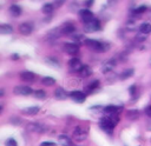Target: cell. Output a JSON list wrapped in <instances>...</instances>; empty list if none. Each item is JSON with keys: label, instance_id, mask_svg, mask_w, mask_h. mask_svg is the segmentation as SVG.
<instances>
[{"label": "cell", "instance_id": "cell-1", "mask_svg": "<svg viewBox=\"0 0 151 146\" xmlns=\"http://www.w3.org/2000/svg\"><path fill=\"white\" fill-rule=\"evenodd\" d=\"M118 122H119L118 115H107V117H104V118L100 119V121H99V127H100L103 131H105V132H107V133H111Z\"/></svg>", "mask_w": 151, "mask_h": 146}, {"label": "cell", "instance_id": "cell-2", "mask_svg": "<svg viewBox=\"0 0 151 146\" xmlns=\"http://www.w3.org/2000/svg\"><path fill=\"white\" fill-rule=\"evenodd\" d=\"M85 45L86 47H88L91 51H94V52H107L110 49L109 42H103L94 39H86Z\"/></svg>", "mask_w": 151, "mask_h": 146}, {"label": "cell", "instance_id": "cell-3", "mask_svg": "<svg viewBox=\"0 0 151 146\" xmlns=\"http://www.w3.org/2000/svg\"><path fill=\"white\" fill-rule=\"evenodd\" d=\"M86 137H87V131H86L85 128L80 127V126H77V127L74 128L73 133H72V138H73V140L77 141V142L84 141V140L86 139Z\"/></svg>", "mask_w": 151, "mask_h": 146}, {"label": "cell", "instance_id": "cell-4", "mask_svg": "<svg viewBox=\"0 0 151 146\" xmlns=\"http://www.w3.org/2000/svg\"><path fill=\"white\" fill-rule=\"evenodd\" d=\"M78 15H79L80 20L84 22V25L87 24V22H90V21H92V20H94V15H93V13H92L90 9H87V8H83V9H80L79 13H78Z\"/></svg>", "mask_w": 151, "mask_h": 146}, {"label": "cell", "instance_id": "cell-5", "mask_svg": "<svg viewBox=\"0 0 151 146\" xmlns=\"http://www.w3.org/2000/svg\"><path fill=\"white\" fill-rule=\"evenodd\" d=\"M33 92L34 91L29 86H26V85H19V86H15L13 88V93L17 94V95H24V97H26V95L32 94Z\"/></svg>", "mask_w": 151, "mask_h": 146}, {"label": "cell", "instance_id": "cell-6", "mask_svg": "<svg viewBox=\"0 0 151 146\" xmlns=\"http://www.w3.org/2000/svg\"><path fill=\"white\" fill-rule=\"evenodd\" d=\"M83 64H81V61L79 60V59H77V58H72L70 61H68V69L72 72V73H79V71L83 68Z\"/></svg>", "mask_w": 151, "mask_h": 146}, {"label": "cell", "instance_id": "cell-7", "mask_svg": "<svg viewBox=\"0 0 151 146\" xmlns=\"http://www.w3.org/2000/svg\"><path fill=\"white\" fill-rule=\"evenodd\" d=\"M26 130L28 132H34V133H42L46 131V127L41 124H38V122H29L27 124L26 126Z\"/></svg>", "mask_w": 151, "mask_h": 146}, {"label": "cell", "instance_id": "cell-8", "mask_svg": "<svg viewBox=\"0 0 151 146\" xmlns=\"http://www.w3.org/2000/svg\"><path fill=\"white\" fill-rule=\"evenodd\" d=\"M84 28H85V32H88V33H91V32H97V31L100 29V22H99V20L94 19V20H92V21L85 24V25H84Z\"/></svg>", "mask_w": 151, "mask_h": 146}, {"label": "cell", "instance_id": "cell-9", "mask_svg": "<svg viewBox=\"0 0 151 146\" xmlns=\"http://www.w3.org/2000/svg\"><path fill=\"white\" fill-rule=\"evenodd\" d=\"M64 51L70 55H76L79 52V45L74 42H66L64 44Z\"/></svg>", "mask_w": 151, "mask_h": 146}, {"label": "cell", "instance_id": "cell-10", "mask_svg": "<svg viewBox=\"0 0 151 146\" xmlns=\"http://www.w3.org/2000/svg\"><path fill=\"white\" fill-rule=\"evenodd\" d=\"M70 98H71L73 101L78 102V104H81V102L85 101L86 94H85L84 92H81V91H72V92L70 93Z\"/></svg>", "mask_w": 151, "mask_h": 146}, {"label": "cell", "instance_id": "cell-11", "mask_svg": "<svg viewBox=\"0 0 151 146\" xmlns=\"http://www.w3.org/2000/svg\"><path fill=\"white\" fill-rule=\"evenodd\" d=\"M114 67H116V61H114L113 59H110V60H106V61H104V62L101 64V66H100V72H101V73H109V72H111Z\"/></svg>", "mask_w": 151, "mask_h": 146}, {"label": "cell", "instance_id": "cell-12", "mask_svg": "<svg viewBox=\"0 0 151 146\" xmlns=\"http://www.w3.org/2000/svg\"><path fill=\"white\" fill-rule=\"evenodd\" d=\"M19 32L22 35H29L33 32V25L31 22H22L19 25Z\"/></svg>", "mask_w": 151, "mask_h": 146}, {"label": "cell", "instance_id": "cell-13", "mask_svg": "<svg viewBox=\"0 0 151 146\" xmlns=\"http://www.w3.org/2000/svg\"><path fill=\"white\" fill-rule=\"evenodd\" d=\"M19 77L25 82H33L35 80V74L31 71H22V72H20Z\"/></svg>", "mask_w": 151, "mask_h": 146}, {"label": "cell", "instance_id": "cell-14", "mask_svg": "<svg viewBox=\"0 0 151 146\" xmlns=\"http://www.w3.org/2000/svg\"><path fill=\"white\" fill-rule=\"evenodd\" d=\"M123 110V106H116V105H109L105 107L104 113L107 115H118V113Z\"/></svg>", "mask_w": 151, "mask_h": 146}, {"label": "cell", "instance_id": "cell-15", "mask_svg": "<svg viewBox=\"0 0 151 146\" xmlns=\"http://www.w3.org/2000/svg\"><path fill=\"white\" fill-rule=\"evenodd\" d=\"M60 29H61V34H71L72 35V34H74L76 26L71 22H66L60 27Z\"/></svg>", "mask_w": 151, "mask_h": 146}, {"label": "cell", "instance_id": "cell-16", "mask_svg": "<svg viewBox=\"0 0 151 146\" xmlns=\"http://www.w3.org/2000/svg\"><path fill=\"white\" fill-rule=\"evenodd\" d=\"M67 92L63 88V87H57L55 91H54V98L57 100H65L67 98Z\"/></svg>", "mask_w": 151, "mask_h": 146}, {"label": "cell", "instance_id": "cell-17", "mask_svg": "<svg viewBox=\"0 0 151 146\" xmlns=\"http://www.w3.org/2000/svg\"><path fill=\"white\" fill-rule=\"evenodd\" d=\"M39 110H40V108H39L38 106L26 107V108H22V110H21V114H24V115H35V114H38Z\"/></svg>", "mask_w": 151, "mask_h": 146}, {"label": "cell", "instance_id": "cell-18", "mask_svg": "<svg viewBox=\"0 0 151 146\" xmlns=\"http://www.w3.org/2000/svg\"><path fill=\"white\" fill-rule=\"evenodd\" d=\"M79 77H81V78H88L91 74H92V68L88 66V65H84L83 66V68L79 71Z\"/></svg>", "mask_w": 151, "mask_h": 146}, {"label": "cell", "instance_id": "cell-19", "mask_svg": "<svg viewBox=\"0 0 151 146\" xmlns=\"http://www.w3.org/2000/svg\"><path fill=\"white\" fill-rule=\"evenodd\" d=\"M99 87V80H92V81H90L87 85H85V87H84V89L86 91V92H93L94 89H97Z\"/></svg>", "mask_w": 151, "mask_h": 146}, {"label": "cell", "instance_id": "cell-20", "mask_svg": "<svg viewBox=\"0 0 151 146\" xmlns=\"http://www.w3.org/2000/svg\"><path fill=\"white\" fill-rule=\"evenodd\" d=\"M58 142H59V145H61V146H72L71 139H70L67 135H65V134H60V135L58 137Z\"/></svg>", "mask_w": 151, "mask_h": 146}, {"label": "cell", "instance_id": "cell-21", "mask_svg": "<svg viewBox=\"0 0 151 146\" xmlns=\"http://www.w3.org/2000/svg\"><path fill=\"white\" fill-rule=\"evenodd\" d=\"M138 29H139L140 33H143V34L146 35V34H149V33L151 32V24H150V22H142V24L139 25Z\"/></svg>", "mask_w": 151, "mask_h": 146}, {"label": "cell", "instance_id": "cell-22", "mask_svg": "<svg viewBox=\"0 0 151 146\" xmlns=\"http://www.w3.org/2000/svg\"><path fill=\"white\" fill-rule=\"evenodd\" d=\"M0 33L6 35V34H12L13 33V27L8 24H1L0 25Z\"/></svg>", "mask_w": 151, "mask_h": 146}, {"label": "cell", "instance_id": "cell-23", "mask_svg": "<svg viewBox=\"0 0 151 146\" xmlns=\"http://www.w3.org/2000/svg\"><path fill=\"white\" fill-rule=\"evenodd\" d=\"M71 38H72V40L74 41V44H77V45H79V44H85V41H86V38H85V35L84 34H80V33H77V34H72L71 35Z\"/></svg>", "mask_w": 151, "mask_h": 146}, {"label": "cell", "instance_id": "cell-24", "mask_svg": "<svg viewBox=\"0 0 151 146\" xmlns=\"http://www.w3.org/2000/svg\"><path fill=\"white\" fill-rule=\"evenodd\" d=\"M9 13H11V15L17 18L21 14V7L19 5H11L9 6Z\"/></svg>", "mask_w": 151, "mask_h": 146}, {"label": "cell", "instance_id": "cell-25", "mask_svg": "<svg viewBox=\"0 0 151 146\" xmlns=\"http://www.w3.org/2000/svg\"><path fill=\"white\" fill-rule=\"evenodd\" d=\"M133 73H134L133 68H127V69H125V71H123V72L120 73V75H119V79H120V80H125V79H129L130 77H132V75H133Z\"/></svg>", "mask_w": 151, "mask_h": 146}, {"label": "cell", "instance_id": "cell-26", "mask_svg": "<svg viewBox=\"0 0 151 146\" xmlns=\"http://www.w3.org/2000/svg\"><path fill=\"white\" fill-rule=\"evenodd\" d=\"M45 62H46L48 66L53 67V68H59V67H60V65H59L58 60H57V59H54V58H51V57L46 58V59H45Z\"/></svg>", "mask_w": 151, "mask_h": 146}, {"label": "cell", "instance_id": "cell-27", "mask_svg": "<svg viewBox=\"0 0 151 146\" xmlns=\"http://www.w3.org/2000/svg\"><path fill=\"white\" fill-rule=\"evenodd\" d=\"M138 117H139V112H138L137 110H129V111L126 112V118H127V119L136 120V119H138Z\"/></svg>", "mask_w": 151, "mask_h": 146}, {"label": "cell", "instance_id": "cell-28", "mask_svg": "<svg viewBox=\"0 0 151 146\" xmlns=\"http://www.w3.org/2000/svg\"><path fill=\"white\" fill-rule=\"evenodd\" d=\"M53 8H54V6H53L52 4H45V5L42 6V8H41V12H42L44 14H46V15H50V14H52Z\"/></svg>", "mask_w": 151, "mask_h": 146}, {"label": "cell", "instance_id": "cell-29", "mask_svg": "<svg viewBox=\"0 0 151 146\" xmlns=\"http://www.w3.org/2000/svg\"><path fill=\"white\" fill-rule=\"evenodd\" d=\"M41 82H42V85H45L47 87H51V86H53L55 84V80L52 77H45V78H42Z\"/></svg>", "mask_w": 151, "mask_h": 146}, {"label": "cell", "instance_id": "cell-30", "mask_svg": "<svg viewBox=\"0 0 151 146\" xmlns=\"http://www.w3.org/2000/svg\"><path fill=\"white\" fill-rule=\"evenodd\" d=\"M33 95H34L37 99H40V100H42V99L46 98V93H45V91H42V89H35V91L33 92Z\"/></svg>", "mask_w": 151, "mask_h": 146}, {"label": "cell", "instance_id": "cell-31", "mask_svg": "<svg viewBox=\"0 0 151 146\" xmlns=\"http://www.w3.org/2000/svg\"><path fill=\"white\" fill-rule=\"evenodd\" d=\"M145 11H146V6H145V5H142V6L136 7V8L132 11V13H133V14H142V13H144Z\"/></svg>", "mask_w": 151, "mask_h": 146}, {"label": "cell", "instance_id": "cell-32", "mask_svg": "<svg viewBox=\"0 0 151 146\" xmlns=\"http://www.w3.org/2000/svg\"><path fill=\"white\" fill-rule=\"evenodd\" d=\"M90 110H91V112H93V113H100V112H104L105 107H103V106H100V105H97V106H91Z\"/></svg>", "mask_w": 151, "mask_h": 146}, {"label": "cell", "instance_id": "cell-33", "mask_svg": "<svg viewBox=\"0 0 151 146\" xmlns=\"http://www.w3.org/2000/svg\"><path fill=\"white\" fill-rule=\"evenodd\" d=\"M129 93H130L133 98H136V97H137V94H138V92H137V86H136V85L130 86V88H129Z\"/></svg>", "mask_w": 151, "mask_h": 146}, {"label": "cell", "instance_id": "cell-34", "mask_svg": "<svg viewBox=\"0 0 151 146\" xmlns=\"http://www.w3.org/2000/svg\"><path fill=\"white\" fill-rule=\"evenodd\" d=\"M5 146H18V142H17L13 138H9V139H7V140H6Z\"/></svg>", "mask_w": 151, "mask_h": 146}, {"label": "cell", "instance_id": "cell-35", "mask_svg": "<svg viewBox=\"0 0 151 146\" xmlns=\"http://www.w3.org/2000/svg\"><path fill=\"white\" fill-rule=\"evenodd\" d=\"M145 39H146V35H145V34H138V35L134 38V40L138 41V42H143Z\"/></svg>", "mask_w": 151, "mask_h": 146}, {"label": "cell", "instance_id": "cell-36", "mask_svg": "<svg viewBox=\"0 0 151 146\" xmlns=\"http://www.w3.org/2000/svg\"><path fill=\"white\" fill-rule=\"evenodd\" d=\"M40 146H55V144L52 141H44L40 144Z\"/></svg>", "mask_w": 151, "mask_h": 146}, {"label": "cell", "instance_id": "cell-37", "mask_svg": "<svg viewBox=\"0 0 151 146\" xmlns=\"http://www.w3.org/2000/svg\"><path fill=\"white\" fill-rule=\"evenodd\" d=\"M145 114H146L149 118H151V106H147V107L145 108Z\"/></svg>", "mask_w": 151, "mask_h": 146}, {"label": "cell", "instance_id": "cell-38", "mask_svg": "<svg viewBox=\"0 0 151 146\" xmlns=\"http://www.w3.org/2000/svg\"><path fill=\"white\" fill-rule=\"evenodd\" d=\"M84 5H85L86 7H90V6H92V5H93V1H91V0H90V1H85V2H84Z\"/></svg>", "mask_w": 151, "mask_h": 146}, {"label": "cell", "instance_id": "cell-39", "mask_svg": "<svg viewBox=\"0 0 151 146\" xmlns=\"http://www.w3.org/2000/svg\"><path fill=\"white\" fill-rule=\"evenodd\" d=\"M61 4H63V1H55V2H54V5H55L57 7H59V5H61Z\"/></svg>", "mask_w": 151, "mask_h": 146}, {"label": "cell", "instance_id": "cell-40", "mask_svg": "<svg viewBox=\"0 0 151 146\" xmlns=\"http://www.w3.org/2000/svg\"><path fill=\"white\" fill-rule=\"evenodd\" d=\"M150 67H151V60H150Z\"/></svg>", "mask_w": 151, "mask_h": 146}]
</instances>
